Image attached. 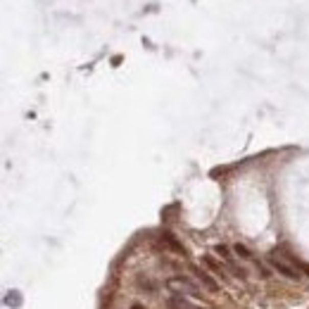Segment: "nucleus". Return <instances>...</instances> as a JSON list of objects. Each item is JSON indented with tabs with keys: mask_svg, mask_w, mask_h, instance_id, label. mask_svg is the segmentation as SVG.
<instances>
[{
	"mask_svg": "<svg viewBox=\"0 0 309 309\" xmlns=\"http://www.w3.org/2000/svg\"><path fill=\"white\" fill-rule=\"evenodd\" d=\"M271 264H274L276 271H278V274H283L286 278H293V281L297 278V271H295V269L288 267V264H286L283 259H278V257H271Z\"/></svg>",
	"mask_w": 309,
	"mask_h": 309,
	"instance_id": "2",
	"label": "nucleus"
},
{
	"mask_svg": "<svg viewBox=\"0 0 309 309\" xmlns=\"http://www.w3.org/2000/svg\"><path fill=\"white\" fill-rule=\"evenodd\" d=\"M200 278H202V283H205V286H207L209 290H217V283H214L212 278H209V274H200Z\"/></svg>",
	"mask_w": 309,
	"mask_h": 309,
	"instance_id": "6",
	"label": "nucleus"
},
{
	"mask_svg": "<svg viewBox=\"0 0 309 309\" xmlns=\"http://www.w3.org/2000/svg\"><path fill=\"white\" fill-rule=\"evenodd\" d=\"M235 252L241 254V257H245V259H250V257H252V254L247 252V247H243V245H235Z\"/></svg>",
	"mask_w": 309,
	"mask_h": 309,
	"instance_id": "7",
	"label": "nucleus"
},
{
	"mask_svg": "<svg viewBox=\"0 0 309 309\" xmlns=\"http://www.w3.org/2000/svg\"><path fill=\"white\" fill-rule=\"evenodd\" d=\"M217 254H219L221 259L226 262L228 267H233V257H231V252H228V247H224V245H217Z\"/></svg>",
	"mask_w": 309,
	"mask_h": 309,
	"instance_id": "5",
	"label": "nucleus"
},
{
	"mask_svg": "<svg viewBox=\"0 0 309 309\" xmlns=\"http://www.w3.org/2000/svg\"><path fill=\"white\" fill-rule=\"evenodd\" d=\"M131 309H143V307H138V304H133V307H131Z\"/></svg>",
	"mask_w": 309,
	"mask_h": 309,
	"instance_id": "8",
	"label": "nucleus"
},
{
	"mask_svg": "<svg viewBox=\"0 0 309 309\" xmlns=\"http://www.w3.org/2000/svg\"><path fill=\"white\" fill-rule=\"evenodd\" d=\"M167 286L172 290H179V293H185V295H198V288L193 286L188 278H183V276H174V278H169L167 281Z\"/></svg>",
	"mask_w": 309,
	"mask_h": 309,
	"instance_id": "1",
	"label": "nucleus"
},
{
	"mask_svg": "<svg viewBox=\"0 0 309 309\" xmlns=\"http://www.w3.org/2000/svg\"><path fill=\"white\" fill-rule=\"evenodd\" d=\"M169 309H198V307L188 304L183 297H172V300H169Z\"/></svg>",
	"mask_w": 309,
	"mask_h": 309,
	"instance_id": "4",
	"label": "nucleus"
},
{
	"mask_svg": "<svg viewBox=\"0 0 309 309\" xmlns=\"http://www.w3.org/2000/svg\"><path fill=\"white\" fill-rule=\"evenodd\" d=\"M307 274H309V267H307Z\"/></svg>",
	"mask_w": 309,
	"mask_h": 309,
	"instance_id": "9",
	"label": "nucleus"
},
{
	"mask_svg": "<svg viewBox=\"0 0 309 309\" xmlns=\"http://www.w3.org/2000/svg\"><path fill=\"white\" fill-rule=\"evenodd\" d=\"M162 241H164L167 245L172 247L174 252H179V254H183V252H185V250H183V245H181V243L176 241V235H174V233H164V235H162Z\"/></svg>",
	"mask_w": 309,
	"mask_h": 309,
	"instance_id": "3",
	"label": "nucleus"
}]
</instances>
